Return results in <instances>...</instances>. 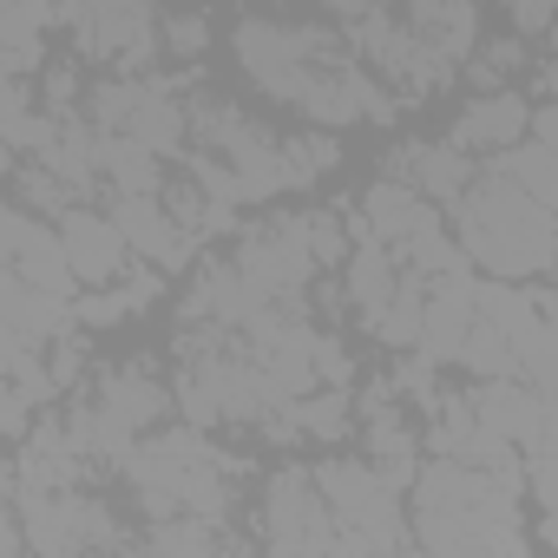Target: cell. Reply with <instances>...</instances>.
Instances as JSON below:
<instances>
[{
    "instance_id": "cell-1",
    "label": "cell",
    "mask_w": 558,
    "mask_h": 558,
    "mask_svg": "<svg viewBox=\"0 0 558 558\" xmlns=\"http://www.w3.org/2000/svg\"><path fill=\"white\" fill-rule=\"evenodd\" d=\"M453 217H460V250L486 276H512V283H519V276H545L558 263V210L538 204L499 165L466 184V197L453 204Z\"/></svg>"
},
{
    "instance_id": "cell-2",
    "label": "cell",
    "mask_w": 558,
    "mask_h": 558,
    "mask_svg": "<svg viewBox=\"0 0 558 558\" xmlns=\"http://www.w3.org/2000/svg\"><path fill=\"white\" fill-rule=\"evenodd\" d=\"M316 486H323V499L336 506V519H342V538L336 545H349V551H388V545H401L408 532H401V519H395V486L381 480V466H368V460H323L316 466Z\"/></svg>"
},
{
    "instance_id": "cell-3",
    "label": "cell",
    "mask_w": 558,
    "mask_h": 558,
    "mask_svg": "<svg viewBox=\"0 0 558 558\" xmlns=\"http://www.w3.org/2000/svg\"><path fill=\"white\" fill-rule=\"evenodd\" d=\"M329 512L336 506L323 499L316 473L310 466H283L269 480V493H263V538L276 551H323V545H336Z\"/></svg>"
},
{
    "instance_id": "cell-4",
    "label": "cell",
    "mask_w": 558,
    "mask_h": 558,
    "mask_svg": "<svg viewBox=\"0 0 558 558\" xmlns=\"http://www.w3.org/2000/svg\"><path fill=\"white\" fill-rule=\"evenodd\" d=\"M112 217H119V230L132 236V250L138 256H151L158 269H184L191 256H197V230H184L178 217H171V204L165 197H119L112 204Z\"/></svg>"
},
{
    "instance_id": "cell-5",
    "label": "cell",
    "mask_w": 558,
    "mask_h": 558,
    "mask_svg": "<svg viewBox=\"0 0 558 558\" xmlns=\"http://www.w3.org/2000/svg\"><path fill=\"white\" fill-rule=\"evenodd\" d=\"M60 236H66V256H73V269H80V283H119V269H125V250H132V236L119 230V217H99V210H86V204H73L66 217H60Z\"/></svg>"
},
{
    "instance_id": "cell-6",
    "label": "cell",
    "mask_w": 558,
    "mask_h": 558,
    "mask_svg": "<svg viewBox=\"0 0 558 558\" xmlns=\"http://www.w3.org/2000/svg\"><path fill=\"white\" fill-rule=\"evenodd\" d=\"M473 414H480L493 434H506L512 447H525V453L545 447V395H538L525 375H499V381L473 388Z\"/></svg>"
},
{
    "instance_id": "cell-7",
    "label": "cell",
    "mask_w": 558,
    "mask_h": 558,
    "mask_svg": "<svg viewBox=\"0 0 558 558\" xmlns=\"http://www.w3.org/2000/svg\"><path fill=\"white\" fill-rule=\"evenodd\" d=\"M395 296H401V263H395L388 236L362 230V236H355V256H349V303H355V316L375 329Z\"/></svg>"
},
{
    "instance_id": "cell-8",
    "label": "cell",
    "mask_w": 558,
    "mask_h": 558,
    "mask_svg": "<svg viewBox=\"0 0 558 558\" xmlns=\"http://www.w3.org/2000/svg\"><path fill=\"white\" fill-rule=\"evenodd\" d=\"M395 171H401L421 197H434V204H460L466 184H473V151H460L453 138H447V145H401Z\"/></svg>"
},
{
    "instance_id": "cell-9",
    "label": "cell",
    "mask_w": 558,
    "mask_h": 558,
    "mask_svg": "<svg viewBox=\"0 0 558 558\" xmlns=\"http://www.w3.org/2000/svg\"><path fill=\"white\" fill-rule=\"evenodd\" d=\"M408 27L453 66L480 53V8L473 0H408Z\"/></svg>"
},
{
    "instance_id": "cell-10",
    "label": "cell",
    "mask_w": 558,
    "mask_h": 558,
    "mask_svg": "<svg viewBox=\"0 0 558 558\" xmlns=\"http://www.w3.org/2000/svg\"><path fill=\"white\" fill-rule=\"evenodd\" d=\"M263 310V296H256V283L236 269V256L230 263H204L197 269V290H191V323H223V329H243L250 316Z\"/></svg>"
},
{
    "instance_id": "cell-11",
    "label": "cell",
    "mask_w": 558,
    "mask_h": 558,
    "mask_svg": "<svg viewBox=\"0 0 558 558\" xmlns=\"http://www.w3.org/2000/svg\"><path fill=\"white\" fill-rule=\"evenodd\" d=\"M525 125H532V106H525L519 93H486V99H473V106L460 112L453 145H460V151H506V145L525 138Z\"/></svg>"
},
{
    "instance_id": "cell-12",
    "label": "cell",
    "mask_w": 558,
    "mask_h": 558,
    "mask_svg": "<svg viewBox=\"0 0 558 558\" xmlns=\"http://www.w3.org/2000/svg\"><path fill=\"white\" fill-rule=\"evenodd\" d=\"M480 303H473V276H440V283L427 290V329H421V349L434 362H453L466 329H473Z\"/></svg>"
},
{
    "instance_id": "cell-13",
    "label": "cell",
    "mask_w": 558,
    "mask_h": 558,
    "mask_svg": "<svg viewBox=\"0 0 558 558\" xmlns=\"http://www.w3.org/2000/svg\"><path fill=\"white\" fill-rule=\"evenodd\" d=\"M362 217H368V230L388 236V243H408V236H421V230L440 223V217H434V197H421L408 178H381V184L362 197Z\"/></svg>"
},
{
    "instance_id": "cell-14",
    "label": "cell",
    "mask_w": 558,
    "mask_h": 558,
    "mask_svg": "<svg viewBox=\"0 0 558 558\" xmlns=\"http://www.w3.org/2000/svg\"><path fill=\"white\" fill-rule=\"evenodd\" d=\"M93 401L106 408V414H119L125 427H158L165 421V408L178 401L158 375H145V368H112V375H99V388H93Z\"/></svg>"
},
{
    "instance_id": "cell-15",
    "label": "cell",
    "mask_w": 558,
    "mask_h": 558,
    "mask_svg": "<svg viewBox=\"0 0 558 558\" xmlns=\"http://www.w3.org/2000/svg\"><path fill=\"white\" fill-rule=\"evenodd\" d=\"M99 171L119 197H165V171H158V151L138 145L132 132H99Z\"/></svg>"
},
{
    "instance_id": "cell-16",
    "label": "cell",
    "mask_w": 558,
    "mask_h": 558,
    "mask_svg": "<svg viewBox=\"0 0 558 558\" xmlns=\"http://www.w3.org/2000/svg\"><path fill=\"white\" fill-rule=\"evenodd\" d=\"M138 145H151L158 158H171V151H184V138H191V112L171 99V86H145V99H138V112H132V125H125Z\"/></svg>"
},
{
    "instance_id": "cell-17",
    "label": "cell",
    "mask_w": 558,
    "mask_h": 558,
    "mask_svg": "<svg viewBox=\"0 0 558 558\" xmlns=\"http://www.w3.org/2000/svg\"><path fill=\"white\" fill-rule=\"evenodd\" d=\"M473 303H480V316H486L493 329H506L512 342H525V336L545 323V303L525 296L512 276H486V283H473Z\"/></svg>"
},
{
    "instance_id": "cell-18",
    "label": "cell",
    "mask_w": 558,
    "mask_h": 558,
    "mask_svg": "<svg viewBox=\"0 0 558 558\" xmlns=\"http://www.w3.org/2000/svg\"><path fill=\"white\" fill-rule=\"evenodd\" d=\"M460 368H473L480 381H499V375H525V362H519V342L506 336V329H493L486 316H473V329H466V342H460V355H453Z\"/></svg>"
},
{
    "instance_id": "cell-19",
    "label": "cell",
    "mask_w": 558,
    "mask_h": 558,
    "mask_svg": "<svg viewBox=\"0 0 558 558\" xmlns=\"http://www.w3.org/2000/svg\"><path fill=\"white\" fill-rule=\"evenodd\" d=\"M493 165L506 171V178H519L538 204H551L558 210V151L551 145H538V138H519V145H506V151H493Z\"/></svg>"
},
{
    "instance_id": "cell-20",
    "label": "cell",
    "mask_w": 558,
    "mask_h": 558,
    "mask_svg": "<svg viewBox=\"0 0 558 558\" xmlns=\"http://www.w3.org/2000/svg\"><path fill=\"white\" fill-rule=\"evenodd\" d=\"M290 414H296V427H303L310 440H342V434H349V421H355V408H349V395H342L336 381H329L323 395L310 388L303 401H290Z\"/></svg>"
},
{
    "instance_id": "cell-21",
    "label": "cell",
    "mask_w": 558,
    "mask_h": 558,
    "mask_svg": "<svg viewBox=\"0 0 558 558\" xmlns=\"http://www.w3.org/2000/svg\"><path fill=\"white\" fill-rule=\"evenodd\" d=\"M408 263L421 269V276H466V250H460V236H447L440 223L434 230H421V236H408Z\"/></svg>"
},
{
    "instance_id": "cell-22",
    "label": "cell",
    "mask_w": 558,
    "mask_h": 558,
    "mask_svg": "<svg viewBox=\"0 0 558 558\" xmlns=\"http://www.w3.org/2000/svg\"><path fill=\"white\" fill-rule=\"evenodd\" d=\"M145 86L151 80H99L93 86V125L99 132H125L132 112H138V99H145Z\"/></svg>"
},
{
    "instance_id": "cell-23",
    "label": "cell",
    "mask_w": 558,
    "mask_h": 558,
    "mask_svg": "<svg viewBox=\"0 0 558 558\" xmlns=\"http://www.w3.org/2000/svg\"><path fill=\"white\" fill-rule=\"evenodd\" d=\"M151 296H158V276H138V283H125L119 296H80L73 310H80V323H86V329H106V323H119L125 310H145Z\"/></svg>"
},
{
    "instance_id": "cell-24",
    "label": "cell",
    "mask_w": 558,
    "mask_h": 558,
    "mask_svg": "<svg viewBox=\"0 0 558 558\" xmlns=\"http://www.w3.org/2000/svg\"><path fill=\"white\" fill-rule=\"evenodd\" d=\"M283 151H290V178H296V184H310L316 171H329V165L342 158V145H336V138H316V132H310V138H283Z\"/></svg>"
},
{
    "instance_id": "cell-25",
    "label": "cell",
    "mask_w": 558,
    "mask_h": 558,
    "mask_svg": "<svg viewBox=\"0 0 558 558\" xmlns=\"http://www.w3.org/2000/svg\"><path fill=\"white\" fill-rule=\"evenodd\" d=\"M303 230H310L316 263H336V256H342V217H336V210H310V217H303Z\"/></svg>"
},
{
    "instance_id": "cell-26",
    "label": "cell",
    "mask_w": 558,
    "mask_h": 558,
    "mask_svg": "<svg viewBox=\"0 0 558 558\" xmlns=\"http://www.w3.org/2000/svg\"><path fill=\"white\" fill-rule=\"evenodd\" d=\"M525 480H532L538 506H545V512H558V440H545V447L532 453V473H525Z\"/></svg>"
},
{
    "instance_id": "cell-27",
    "label": "cell",
    "mask_w": 558,
    "mask_h": 558,
    "mask_svg": "<svg viewBox=\"0 0 558 558\" xmlns=\"http://www.w3.org/2000/svg\"><path fill=\"white\" fill-rule=\"evenodd\" d=\"M204 21L197 14H178V21H165V53H178V60H197L204 53Z\"/></svg>"
},
{
    "instance_id": "cell-28",
    "label": "cell",
    "mask_w": 558,
    "mask_h": 558,
    "mask_svg": "<svg viewBox=\"0 0 558 558\" xmlns=\"http://www.w3.org/2000/svg\"><path fill=\"white\" fill-rule=\"evenodd\" d=\"M151 545H158V551H210L217 532H210V519H204V525H165V532H151Z\"/></svg>"
},
{
    "instance_id": "cell-29",
    "label": "cell",
    "mask_w": 558,
    "mask_h": 558,
    "mask_svg": "<svg viewBox=\"0 0 558 558\" xmlns=\"http://www.w3.org/2000/svg\"><path fill=\"white\" fill-rule=\"evenodd\" d=\"M558 21V0H512V27L519 34H551Z\"/></svg>"
},
{
    "instance_id": "cell-30",
    "label": "cell",
    "mask_w": 558,
    "mask_h": 558,
    "mask_svg": "<svg viewBox=\"0 0 558 558\" xmlns=\"http://www.w3.org/2000/svg\"><path fill=\"white\" fill-rule=\"evenodd\" d=\"M316 375H323V381H336V388H342V381H349V375H355V368H349V355H342V342H336V336H316Z\"/></svg>"
},
{
    "instance_id": "cell-31",
    "label": "cell",
    "mask_w": 558,
    "mask_h": 558,
    "mask_svg": "<svg viewBox=\"0 0 558 558\" xmlns=\"http://www.w3.org/2000/svg\"><path fill=\"white\" fill-rule=\"evenodd\" d=\"M532 138H538V145H551V151H558V99H551V106H545V112H532Z\"/></svg>"
},
{
    "instance_id": "cell-32",
    "label": "cell",
    "mask_w": 558,
    "mask_h": 558,
    "mask_svg": "<svg viewBox=\"0 0 558 558\" xmlns=\"http://www.w3.org/2000/svg\"><path fill=\"white\" fill-rule=\"evenodd\" d=\"M336 14H368V8H381V0H329Z\"/></svg>"
},
{
    "instance_id": "cell-33",
    "label": "cell",
    "mask_w": 558,
    "mask_h": 558,
    "mask_svg": "<svg viewBox=\"0 0 558 558\" xmlns=\"http://www.w3.org/2000/svg\"><path fill=\"white\" fill-rule=\"evenodd\" d=\"M538 86H545V93H551V99H558V60H551V66H545V73H538Z\"/></svg>"
},
{
    "instance_id": "cell-34",
    "label": "cell",
    "mask_w": 558,
    "mask_h": 558,
    "mask_svg": "<svg viewBox=\"0 0 558 558\" xmlns=\"http://www.w3.org/2000/svg\"><path fill=\"white\" fill-rule=\"evenodd\" d=\"M8 8H40V14H53V0H8ZM60 21V14H53Z\"/></svg>"
},
{
    "instance_id": "cell-35",
    "label": "cell",
    "mask_w": 558,
    "mask_h": 558,
    "mask_svg": "<svg viewBox=\"0 0 558 558\" xmlns=\"http://www.w3.org/2000/svg\"><path fill=\"white\" fill-rule=\"evenodd\" d=\"M545 40H551V47H558V21H551V34H545Z\"/></svg>"
}]
</instances>
